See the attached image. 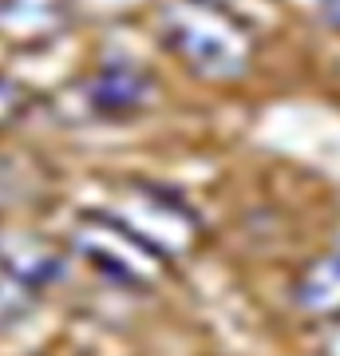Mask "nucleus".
<instances>
[{"label":"nucleus","instance_id":"f257e3e1","mask_svg":"<svg viewBox=\"0 0 340 356\" xmlns=\"http://www.w3.org/2000/svg\"><path fill=\"white\" fill-rule=\"evenodd\" d=\"M163 36L186 67L206 79H238L253 60L250 32L214 0H175L163 13Z\"/></svg>","mask_w":340,"mask_h":356},{"label":"nucleus","instance_id":"f03ea898","mask_svg":"<svg viewBox=\"0 0 340 356\" xmlns=\"http://www.w3.org/2000/svg\"><path fill=\"white\" fill-rule=\"evenodd\" d=\"M76 242L95 261V269L127 281V285H143V281H151L159 273V257L163 254H154L151 245L143 242L135 229H127L115 214L79 222Z\"/></svg>","mask_w":340,"mask_h":356},{"label":"nucleus","instance_id":"7ed1b4c3","mask_svg":"<svg viewBox=\"0 0 340 356\" xmlns=\"http://www.w3.org/2000/svg\"><path fill=\"white\" fill-rule=\"evenodd\" d=\"M119 222L127 229H135L154 254H178L194 242V218L163 194H135L131 210Z\"/></svg>","mask_w":340,"mask_h":356},{"label":"nucleus","instance_id":"20e7f679","mask_svg":"<svg viewBox=\"0 0 340 356\" xmlns=\"http://www.w3.org/2000/svg\"><path fill=\"white\" fill-rule=\"evenodd\" d=\"M67 24L63 0H0V36L16 48H36Z\"/></svg>","mask_w":340,"mask_h":356},{"label":"nucleus","instance_id":"39448f33","mask_svg":"<svg viewBox=\"0 0 340 356\" xmlns=\"http://www.w3.org/2000/svg\"><path fill=\"white\" fill-rule=\"evenodd\" d=\"M151 95V83L135 67H103L91 79V107L99 115H123L143 107V99Z\"/></svg>","mask_w":340,"mask_h":356},{"label":"nucleus","instance_id":"423d86ee","mask_svg":"<svg viewBox=\"0 0 340 356\" xmlns=\"http://www.w3.org/2000/svg\"><path fill=\"white\" fill-rule=\"evenodd\" d=\"M0 266L8 269V277H16L20 285H44L60 273V254L48 250L44 242L32 238H8L0 242Z\"/></svg>","mask_w":340,"mask_h":356},{"label":"nucleus","instance_id":"0eeeda50","mask_svg":"<svg viewBox=\"0 0 340 356\" xmlns=\"http://www.w3.org/2000/svg\"><path fill=\"white\" fill-rule=\"evenodd\" d=\"M297 305L313 317H340V254H328L305 269Z\"/></svg>","mask_w":340,"mask_h":356},{"label":"nucleus","instance_id":"6e6552de","mask_svg":"<svg viewBox=\"0 0 340 356\" xmlns=\"http://www.w3.org/2000/svg\"><path fill=\"white\" fill-rule=\"evenodd\" d=\"M20 111H24V91H20V83H13V79L0 76V127L13 123Z\"/></svg>","mask_w":340,"mask_h":356},{"label":"nucleus","instance_id":"1a4fd4ad","mask_svg":"<svg viewBox=\"0 0 340 356\" xmlns=\"http://www.w3.org/2000/svg\"><path fill=\"white\" fill-rule=\"evenodd\" d=\"M332 356H340V337H337V341H332Z\"/></svg>","mask_w":340,"mask_h":356},{"label":"nucleus","instance_id":"9d476101","mask_svg":"<svg viewBox=\"0 0 340 356\" xmlns=\"http://www.w3.org/2000/svg\"><path fill=\"white\" fill-rule=\"evenodd\" d=\"M214 4H229V0H214Z\"/></svg>","mask_w":340,"mask_h":356}]
</instances>
